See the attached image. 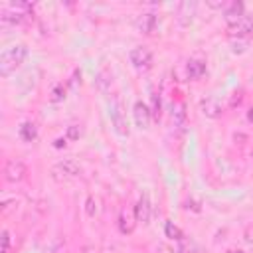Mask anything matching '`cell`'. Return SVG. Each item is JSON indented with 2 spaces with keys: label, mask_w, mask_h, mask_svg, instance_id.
<instances>
[{
  "label": "cell",
  "mask_w": 253,
  "mask_h": 253,
  "mask_svg": "<svg viewBox=\"0 0 253 253\" xmlns=\"http://www.w3.org/2000/svg\"><path fill=\"white\" fill-rule=\"evenodd\" d=\"M85 211H87L89 217H93V215L97 213V206H95V198H93V196L87 198V202H85Z\"/></svg>",
  "instance_id": "obj_21"
},
{
  "label": "cell",
  "mask_w": 253,
  "mask_h": 253,
  "mask_svg": "<svg viewBox=\"0 0 253 253\" xmlns=\"http://www.w3.org/2000/svg\"><path fill=\"white\" fill-rule=\"evenodd\" d=\"M229 36L233 38H245L249 34H253V14H243L235 24L227 26Z\"/></svg>",
  "instance_id": "obj_5"
},
{
  "label": "cell",
  "mask_w": 253,
  "mask_h": 253,
  "mask_svg": "<svg viewBox=\"0 0 253 253\" xmlns=\"http://www.w3.org/2000/svg\"><path fill=\"white\" fill-rule=\"evenodd\" d=\"M247 119L253 123V109H251V111H247Z\"/></svg>",
  "instance_id": "obj_29"
},
{
  "label": "cell",
  "mask_w": 253,
  "mask_h": 253,
  "mask_svg": "<svg viewBox=\"0 0 253 253\" xmlns=\"http://www.w3.org/2000/svg\"><path fill=\"white\" fill-rule=\"evenodd\" d=\"M156 24H158V18L152 12H144L136 18V30L144 36H152L154 30H156Z\"/></svg>",
  "instance_id": "obj_8"
},
{
  "label": "cell",
  "mask_w": 253,
  "mask_h": 253,
  "mask_svg": "<svg viewBox=\"0 0 253 253\" xmlns=\"http://www.w3.org/2000/svg\"><path fill=\"white\" fill-rule=\"evenodd\" d=\"M28 57V45L26 43H12L0 53V75L8 77L12 75Z\"/></svg>",
  "instance_id": "obj_1"
},
{
  "label": "cell",
  "mask_w": 253,
  "mask_h": 253,
  "mask_svg": "<svg viewBox=\"0 0 253 253\" xmlns=\"http://www.w3.org/2000/svg\"><path fill=\"white\" fill-rule=\"evenodd\" d=\"M57 172H59L63 178H75V176L81 174V166H79V162L73 160V158H63V160H59V162L53 166V174H57Z\"/></svg>",
  "instance_id": "obj_7"
},
{
  "label": "cell",
  "mask_w": 253,
  "mask_h": 253,
  "mask_svg": "<svg viewBox=\"0 0 253 253\" xmlns=\"http://www.w3.org/2000/svg\"><path fill=\"white\" fill-rule=\"evenodd\" d=\"M10 251V233L4 229L2 231V249H0V253H8Z\"/></svg>",
  "instance_id": "obj_23"
},
{
  "label": "cell",
  "mask_w": 253,
  "mask_h": 253,
  "mask_svg": "<svg viewBox=\"0 0 253 253\" xmlns=\"http://www.w3.org/2000/svg\"><path fill=\"white\" fill-rule=\"evenodd\" d=\"M49 253H67V251H65V247H63V243H59V241H55V243L51 245V249H49Z\"/></svg>",
  "instance_id": "obj_25"
},
{
  "label": "cell",
  "mask_w": 253,
  "mask_h": 253,
  "mask_svg": "<svg viewBox=\"0 0 253 253\" xmlns=\"http://www.w3.org/2000/svg\"><path fill=\"white\" fill-rule=\"evenodd\" d=\"M79 136H81V128H79V125H69V126H67V138L77 140Z\"/></svg>",
  "instance_id": "obj_22"
},
{
  "label": "cell",
  "mask_w": 253,
  "mask_h": 253,
  "mask_svg": "<svg viewBox=\"0 0 253 253\" xmlns=\"http://www.w3.org/2000/svg\"><path fill=\"white\" fill-rule=\"evenodd\" d=\"M196 12V4L194 2H182L180 4V10H178V16H180V22L186 26L192 22V16Z\"/></svg>",
  "instance_id": "obj_15"
},
{
  "label": "cell",
  "mask_w": 253,
  "mask_h": 253,
  "mask_svg": "<svg viewBox=\"0 0 253 253\" xmlns=\"http://www.w3.org/2000/svg\"><path fill=\"white\" fill-rule=\"evenodd\" d=\"M111 83H113V75H111L109 67L103 65V67L99 69L97 77H95V85H97V89H99L101 93H107V91L111 89Z\"/></svg>",
  "instance_id": "obj_13"
},
{
  "label": "cell",
  "mask_w": 253,
  "mask_h": 253,
  "mask_svg": "<svg viewBox=\"0 0 253 253\" xmlns=\"http://www.w3.org/2000/svg\"><path fill=\"white\" fill-rule=\"evenodd\" d=\"M243 239H245V243L253 245V223L245 227V231H243Z\"/></svg>",
  "instance_id": "obj_24"
},
{
  "label": "cell",
  "mask_w": 253,
  "mask_h": 253,
  "mask_svg": "<svg viewBox=\"0 0 253 253\" xmlns=\"http://www.w3.org/2000/svg\"><path fill=\"white\" fill-rule=\"evenodd\" d=\"M200 109H202V115L208 117V119H217L221 115V105L213 99V97H208L200 103Z\"/></svg>",
  "instance_id": "obj_12"
},
{
  "label": "cell",
  "mask_w": 253,
  "mask_h": 253,
  "mask_svg": "<svg viewBox=\"0 0 253 253\" xmlns=\"http://www.w3.org/2000/svg\"><path fill=\"white\" fill-rule=\"evenodd\" d=\"M158 251H160V253H172V249H168L166 245H160V247H158Z\"/></svg>",
  "instance_id": "obj_28"
},
{
  "label": "cell",
  "mask_w": 253,
  "mask_h": 253,
  "mask_svg": "<svg viewBox=\"0 0 253 253\" xmlns=\"http://www.w3.org/2000/svg\"><path fill=\"white\" fill-rule=\"evenodd\" d=\"M172 121H174V125H176L178 128H182V126H184V121H186V113H184V107H182V105H178V109L172 113Z\"/></svg>",
  "instance_id": "obj_19"
},
{
  "label": "cell",
  "mask_w": 253,
  "mask_h": 253,
  "mask_svg": "<svg viewBox=\"0 0 253 253\" xmlns=\"http://www.w3.org/2000/svg\"><path fill=\"white\" fill-rule=\"evenodd\" d=\"M26 174H28V168H26V164H24L22 160H18V158L8 160L6 166H4V178H6L8 182H12V184L22 182V180L26 178Z\"/></svg>",
  "instance_id": "obj_4"
},
{
  "label": "cell",
  "mask_w": 253,
  "mask_h": 253,
  "mask_svg": "<svg viewBox=\"0 0 253 253\" xmlns=\"http://www.w3.org/2000/svg\"><path fill=\"white\" fill-rule=\"evenodd\" d=\"M128 59H130L132 67L138 69V71H148L152 67V51L144 45H138V47L130 49Z\"/></svg>",
  "instance_id": "obj_3"
},
{
  "label": "cell",
  "mask_w": 253,
  "mask_h": 253,
  "mask_svg": "<svg viewBox=\"0 0 253 253\" xmlns=\"http://www.w3.org/2000/svg\"><path fill=\"white\" fill-rule=\"evenodd\" d=\"M229 253H245V251H239V249H237V251H229Z\"/></svg>",
  "instance_id": "obj_30"
},
{
  "label": "cell",
  "mask_w": 253,
  "mask_h": 253,
  "mask_svg": "<svg viewBox=\"0 0 253 253\" xmlns=\"http://www.w3.org/2000/svg\"><path fill=\"white\" fill-rule=\"evenodd\" d=\"M160 109H162V103H160V95L158 93H152V105H150V113H152V119H160Z\"/></svg>",
  "instance_id": "obj_18"
},
{
  "label": "cell",
  "mask_w": 253,
  "mask_h": 253,
  "mask_svg": "<svg viewBox=\"0 0 253 253\" xmlns=\"http://www.w3.org/2000/svg\"><path fill=\"white\" fill-rule=\"evenodd\" d=\"M132 117H134V123L140 130H146L150 126V121H152V113H150V107L144 105L142 101H136L134 107H132Z\"/></svg>",
  "instance_id": "obj_6"
},
{
  "label": "cell",
  "mask_w": 253,
  "mask_h": 253,
  "mask_svg": "<svg viewBox=\"0 0 253 253\" xmlns=\"http://www.w3.org/2000/svg\"><path fill=\"white\" fill-rule=\"evenodd\" d=\"M20 138L26 142H34L38 138V126L34 123H22L20 126Z\"/></svg>",
  "instance_id": "obj_16"
},
{
  "label": "cell",
  "mask_w": 253,
  "mask_h": 253,
  "mask_svg": "<svg viewBox=\"0 0 253 253\" xmlns=\"http://www.w3.org/2000/svg\"><path fill=\"white\" fill-rule=\"evenodd\" d=\"M65 144H67L65 138H55V140H53V146H55V148H63Z\"/></svg>",
  "instance_id": "obj_27"
},
{
  "label": "cell",
  "mask_w": 253,
  "mask_h": 253,
  "mask_svg": "<svg viewBox=\"0 0 253 253\" xmlns=\"http://www.w3.org/2000/svg\"><path fill=\"white\" fill-rule=\"evenodd\" d=\"M231 49H233V53H243V51H245V43H241V42L237 43V42H235Z\"/></svg>",
  "instance_id": "obj_26"
},
{
  "label": "cell",
  "mask_w": 253,
  "mask_h": 253,
  "mask_svg": "<svg viewBox=\"0 0 253 253\" xmlns=\"http://www.w3.org/2000/svg\"><path fill=\"white\" fill-rule=\"evenodd\" d=\"M251 158H253V150H251Z\"/></svg>",
  "instance_id": "obj_31"
},
{
  "label": "cell",
  "mask_w": 253,
  "mask_h": 253,
  "mask_svg": "<svg viewBox=\"0 0 253 253\" xmlns=\"http://www.w3.org/2000/svg\"><path fill=\"white\" fill-rule=\"evenodd\" d=\"M134 225H136L134 210L130 211V210L123 208V210H121V213H119V229H121V233H125V235L132 233V231H134Z\"/></svg>",
  "instance_id": "obj_10"
},
{
  "label": "cell",
  "mask_w": 253,
  "mask_h": 253,
  "mask_svg": "<svg viewBox=\"0 0 253 253\" xmlns=\"http://www.w3.org/2000/svg\"><path fill=\"white\" fill-rule=\"evenodd\" d=\"M164 233H166V237H170V239H174V241H184V233H182V229L176 227L172 221H166V225H164Z\"/></svg>",
  "instance_id": "obj_17"
},
{
  "label": "cell",
  "mask_w": 253,
  "mask_h": 253,
  "mask_svg": "<svg viewBox=\"0 0 253 253\" xmlns=\"http://www.w3.org/2000/svg\"><path fill=\"white\" fill-rule=\"evenodd\" d=\"M51 103H59V101H63L65 99V87L59 83V85H55L53 87V91H51Z\"/></svg>",
  "instance_id": "obj_20"
},
{
  "label": "cell",
  "mask_w": 253,
  "mask_h": 253,
  "mask_svg": "<svg viewBox=\"0 0 253 253\" xmlns=\"http://www.w3.org/2000/svg\"><path fill=\"white\" fill-rule=\"evenodd\" d=\"M206 73V63L202 59H190L186 63V75L188 79H200Z\"/></svg>",
  "instance_id": "obj_14"
},
{
  "label": "cell",
  "mask_w": 253,
  "mask_h": 253,
  "mask_svg": "<svg viewBox=\"0 0 253 253\" xmlns=\"http://www.w3.org/2000/svg\"><path fill=\"white\" fill-rule=\"evenodd\" d=\"M109 115H111V123H113V128L119 136H128L130 128H128V121H126V115H125V109H123V103L115 97L111 101V107H109Z\"/></svg>",
  "instance_id": "obj_2"
},
{
  "label": "cell",
  "mask_w": 253,
  "mask_h": 253,
  "mask_svg": "<svg viewBox=\"0 0 253 253\" xmlns=\"http://www.w3.org/2000/svg\"><path fill=\"white\" fill-rule=\"evenodd\" d=\"M243 10H245V6H243V2H239V0H233V2H229L227 6H225V12H223V16H225V22H227V26H231V24H235L241 16H243Z\"/></svg>",
  "instance_id": "obj_11"
},
{
  "label": "cell",
  "mask_w": 253,
  "mask_h": 253,
  "mask_svg": "<svg viewBox=\"0 0 253 253\" xmlns=\"http://www.w3.org/2000/svg\"><path fill=\"white\" fill-rule=\"evenodd\" d=\"M150 213H152V206H150V198L148 194H142L134 206V215H136V221H142V223H148L150 221Z\"/></svg>",
  "instance_id": "obj_9"
}]
</instances>
